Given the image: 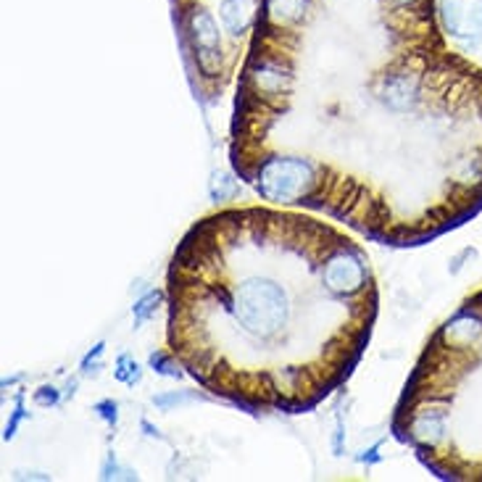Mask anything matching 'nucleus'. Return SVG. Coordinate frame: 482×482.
Here are the masks:
<instances>
[{
    "instance_id": "nucleus-6",
    "label": "nucleus",
    "mask_w": 482,
    "mask_h": 482,
    "mask_svg": "<svg viewBox=\"0 0 482 482\" xmlns=\"http://www.w3.org/2000/svg\"><path fill=\"white\" fill-rule=\"evenodd\" d=\"M198 401H204V396H198V390H172V393L153 396V406L161 412H172L174 406H188V404H198Z\"/></svg>"
},
{
    "instance_id": "nucleus-17",
    "label": "nucleus",
    "mask_w": 482,
    "mask_h": 482,
    "mask_svg": "<svg viewBox=\"0 0 482 482\" xmlns=\"http://www.w3.org/2000/svg\"><path fill=\"white\" fill-rule=\"evenodd\" d=\"M358 462H364V464H380V462H382V456H380V443L372 446L369 451H361Z\"/></svg>"
},
{
    "instance_id": "nucleus-10",
    "label": "nucleus",
    "mask_w": 482,
    "mask_h": 482,
    "mask_svg": "<svg viewBox=\"0 0 482 482\" xmlns=\"http://www.w3.org/2000/svg\"><path fill=\"white\" fill-rule=\"evenodd\" d=\"M114 374H116V380L119 382H125V385H135L140 382V364L130 356V353H122L119 358H116V369H114Z\"/></svg>"
},
{
    "instance_id": "nucleus-3",
    "label": "nucleus",
    "mask_w": 482,
    "mask_h": 482,
    "mask_svg": "<svg viewBox=\"0 0 482 482\" xmlns=\"http://www.w3.org/2000/svg\"><path fill=\"white\" fill-rule=\"evenodd\" d=\"M322 282L341 298H366V290H372L369 259L350 240H341L322 259Z\"/></svg>"
},
{
    "instance_id": "nucleus-13",
    "label": "nucleus",
    "mask_w": 482,
    "mask_h": 482,
    "mask_svg": "<svg viewBox=\"0 0 482 482\" xmlns=\"http://www.w3.org/2000/svg\"><path fill=\"white\" fill-rule=\"evenodd\" d=\"M61 401V393L53 385H45L40 390H35V404L37 406H56Z\"/></svg>"
},
{
    "instance_id": "nucleus-8",
    "label": "nucleus",
    "mask_w": 482,
    "mask_h": 482,
    "mask_svg": "<svg viewBox=\"0 0 482 482\" xmlns=\"http://www.w3.org/2000/svg\"><path fill=\"white\" fill-rule=\"evenodd\" d=\"M158 303H161V290H150L148 295H142L138 303L133 306V322H135V330H140L148 319L156 317Z\"/></svg>"
},
{
    "instance_id": "nucleus-4",
    "label": "nucleus",
    "mask_w": 482,
    "mask_h": 482,
    "mask_svg": "<svg viewBox=\"0 0 482 482\" xmlns=\"http://www.w3.org/2000/svg\"><path fill=\"white\" fill-rule=\"evenodd\" d=\"M188 32L196 48V61L201 74L211 79L221 69V37H219V27L213 21V16L204 8H193L188 13Z\"/></svg>"
},
{
    "instance_id": "nucleus-2",
    "label": "nucleus",
    "mask_w": 482,
    "mask_h": 482,
    "mask_svg": "<svg viewBox=\"0 0 482 482\" xmlns=\"http://www.w3.org/2000/svg\"><path fill=\"white\" fill-rule=\"evenodd\" d=\"M264 201L275 204H309L319 190L322 180L311 161L298 156H269L264 158L248 180Z\"/></svg>"
},
{
    "instance_id": "nucleus-18",
    "label": "nucleus",
    "mask_w": 482,
    "mask_h": 482,
    "mask_svg": "<svg viewBox=\"0 0 482 482\" xmlns=\"http://www.w3.org/2000/svg\"><path fill=\"white\" fill-rule=\"evenodd\" d=\"M343 438H345V427H343V422L338 419V427H335V435H333V451H335V454H343Z\"/></svg>"
},
{
    "instance_id": "nucleus-9",
    "label": "nucleus",
    "mask_w": 482,
    "mask_h": 482,
    "mask_svg": "<svg viewBox=\"0 0 482 482\" xmlns=\"http://www.w3.org/2000/svg\"><path fill=\"white\" fill-rule=\"evenodd\" d=\"M208 193H211V201H216V204H224V201H229V198H235L237 196V182L229 177V174H213V180H211V185H208Z\"/></svg>"
},
{
    "instance_id": "nucleus-20",
    "label": "nucleus",
    "mask_w": 482,
    "mask_h": 482,
    "mask_svg": "<svg viewBox=\"0 0 482 482\" xmlns=\"http://www.w3.org/2000/svg\"><path fill=\"white\" fill-rule=\"evenodd\" d=\"M74 390H76V380H69L67 382V396H74Z\"/></svg>"
},
{
    "instance_id": "nucleus-14",
    "label": "nucleus",
    "mask_w": 482,
    "mask_h": 482,
    "mask_svg": "<svg viewBox=\"0 0 482 482\" xmlns=\"http://www.w3.org/2000/svg\"><path fill=\"white\" fill-rule=\"evenodd\" d=\"M95 412H98L100 419H106L111 427L119 422V404H116V401H100V404L95 406Z\"/></svg>"
},
{
    "instance_id": "nucleus-1",
    "label": "nucleus",
    "mask_w": 482,
    "mask_h": 482,
    "mask_svg": "<svg viewBox=\"0 0 482 482\" xmlns=\"http://www.w3.org/2000/svg\"><path fill=\"white\" fill-rule=\"evenodd\" d=\"M221 311L232 319V325L253 338L269 341L277 338L290 319V298L275 279L248 277L235 290L221 293Z\"/></svg>"
},
{
    "instance_id": "nucleus-19",
    "label": "nucleus",
    "mask_w": 482,
    "mask_h": 482,
    "mask_svg": "<svg viewBox=\"0 0 482 482\" xmlns=\"http://www.w3.org/2000/svg\"><path fill=\"white\" fill-rule=\"evenodd\" d=\"M140 427L145 430V435H148V438H158V440H164V435L158 432V427H153L148 419H142V422H140Z\"/></svg>"
},
{
    "instance_id": "nucleus-16",
    "label": "nucleus",
    "mask_w": 482,
    "mask_h": 482,
    "mask_svg": "<svg viewBox=\"0 0 482 482\" xmlns=\"http://www.w3.org/2000/svg\"><path fill=\"white\" fill-rule=\"evenodd\" d=\"M103 348H106V343H98L92 350H90V353H87V356H84V358H82V372H84V374L98 372V366H100V364H98V358L103 356Z\"/></svg>"
},
{
    "instance_id": "nucleus-11",
    "label": "nucleus",
    "mask_w": 482,
    "mask_h": 482,
    "mask_svg": "<svg viewBox=\"0 0 482 482\" xmlns=\"http://www.w3.org/2000/svg\"><path fill=\"white\" fill-rule=\"evenodd\" d=\"M100 478H103V480H138V472H133V470H127V467H119L116 456L108 454V456H106V464H103V470H100Z\"/></svg>"
},
{
    "instance_id": "nucleus-7",
    "label": "nucleus",
    "mask_w": 482,
    "mask_h": 482,
    "mask_svg": "<svg viewBox=\"0 0 482 482\" xmlns=\"http://www.w3.org/2000/svg\"><path fill=\"white\" fill-rule=\"evenodd\" d=\"M440 19H443V27L448 35L454 37H464L462 32V0H443L440 3Z\"/></svg>"
},
{
    "instance_id": "nucleus-5",
    "label": "nucleus",
    "mask_w": 482,
    "mask_h": 482,
    "mask_svg": "<svg viewBox=\"0 0 482 482\" xmlns=\"http://www.w3.org/2000/svg\"><path fill=\"white\" fill-rule=\"evenodd\" d=\"M256 11H259L256 0H221V5H219V13H221L224 27H227V32L235 35V37H240V35L248 32V27H251L253 19H256Z\"/></svg>"
},
{
    "instance_id": "nucleus-12",
    "label": "nucleus",
    "mask_w": 482,
    "mask_h": 482,
    "mask_svg": "<svg viewBox=\"0 0 482 482\" xmlns=\"http://www.w3.org/2000/svg\"><path fill=\"white\" fill-rule=\"evenodd\" d=\"M150 366H153V372H158V374H164V377H180L182 372H180V366H177V361L169 356V353H150Z\"/></svg>"
},
{
    "instance_id": "nucleus-15",
    "label": "nucleus",
    "mask_w": 482,
    "mask_h": 482,
    "mask_svg": "<svg viewBox=\"0 0 482 482\" xmlns=\"http://www.w3.org/2000/svg\"><path fill=\"white\" fill-rule=\"evenodd\" d=\"M27 414H24V406H21V393H19V398H16V412L11 416V422L5 424V432H3V440H11L13 435H16V430H19V422L24 419Z\"/></svg>"
}]
</instances>
